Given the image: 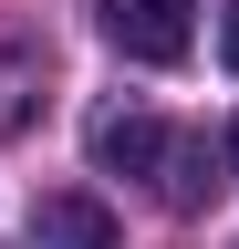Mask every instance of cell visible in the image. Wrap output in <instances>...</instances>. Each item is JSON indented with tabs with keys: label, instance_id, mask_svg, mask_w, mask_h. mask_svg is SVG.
<instances>
[{
	"label": "cell",
	"instance_id": "obj_6",
	"mask_svg": "<svg viewBox=\"0 0 239 249\" xmlns=\"http://www.w3.org/2000/svg\"><path fill=\"white\" fill-rule=\"evenodd\" d=\"M219 166H229V177H239V124H229V135H219Z\"/></svg>",
	"mask_w": 239,
	"mask_h": 249
},
{
	"label": "cell",
	"instance_id": "obj_4",
	"mask_svg": "<svg viewBox=\"0 0 239 249\" xmlns=\"http://www.w3.org/2000/svg\"><path fill=\"white\" fill-rule=\"evenodd\" d=\"M219 177H229V166H219V145H198V135H187V145H166V166H156L166 208H198V197H208Z\"/></svg>",
	"mask_w": 239,
	"mask_h": 249
},
{
	"label": "cell",
	"instance_id": "obj_5",
	"mask_svg": "<svg viewBox=\"0 0 239 249\" xmlns=\"http://www.w3.org/2000/svg\"><path fill=\"white\" fill-rule=\"evenodd\" d=\"M219 62L239 73V0H229V21H219Z\"/></svg>",
	"mask_w": 239,
	"mask_h": 249
},
{
	"label": "cell",
	"instance_id": "obj_2",
	"mask_svg": "<svg viewBox=\"0 0 239 249\" xmlns=\"http://www.w3.org/2000/svg\"><path fill=\"white\" fill-rule=\"evenodd\" d=\"M32 249H114V208L94 187H52L32 208Z\"/></svg>",
	"mask_w": 239,
	"mask_h": 249
},
{
	"label": "cell",
	"instance_id": "obj_3",
	"mask_svg": "<svg viewBox=\"0 0 239 249\" xmlns=\"http://www.w3.org/2000/svg\"><path fill=\"white\" fill-rule=\"evenodd\" d=\"M166 145H177V135H166L156 114H94V166H104V177H156Z\"/></svg>",
	"mask_w": 239,
	"mask_h": 249
},
{
	"label": "cell",
	"instance_id": "obj_1",
	"mask_svg": "<svg viewBox=\"0 0 239 249\" xmlns=\"http://www.w3.org/2000/svg\"><path fill=\"white\" fill-rule=\"evenodd\" d=\"M104 42L125 52V62H187L198 0H104Z\"/></svg>",
	"mask_w": 239,
	"mask_h": 249
}]
</instances>
